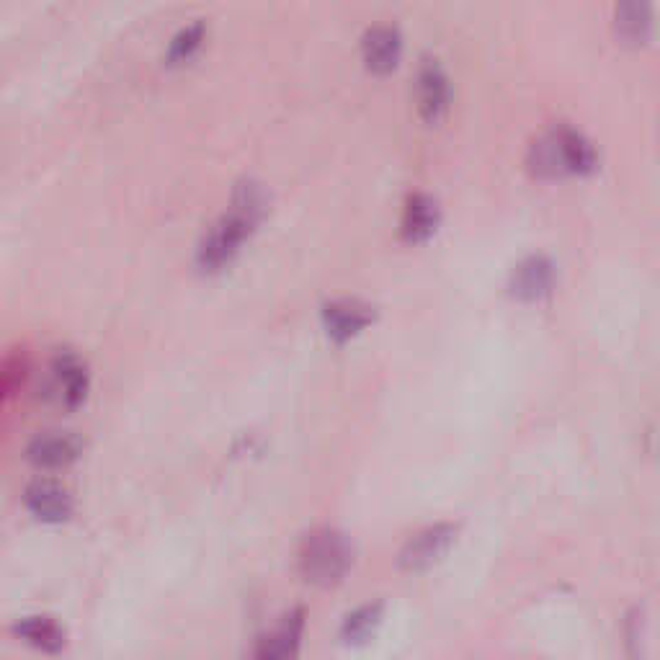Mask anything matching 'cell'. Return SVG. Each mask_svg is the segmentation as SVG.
Segmentation results:
<instances>
[{"mask_svg":"<svg viewBox=\"0 0 660 660\" xmlns=\"http://www.w3.org/2000/svg\"><path fill=\"white\" fill-rule=\"evenodd\" d=\"M269 212V194L261 184L243 181L235 186V199L230 212L212 227V233L204 240L199 251V266L204 271H220L233 261L251 238L253 230L261 225V220Z\"/></svg>","mask_w":660,"mask_h":660,"instance_id":"cell-1","label":"cell"},{"mask_svg":"<svg viewBox=\"0 0 660 660\" xmlns=\"http://www.w3.org/2000/svg\"><path fill=\"white\" fill-rule=\"evenodd\" d=\"M351 560H354V552H351L349 537L325 526L307 537L300 552V570L307 583L330 588L338 586L349 575Z\"/></svg>","mask_w":660,"mask_h":660,"instance_id":"cell-2","label":"cell"},{"mask_svg":"<svg viewBox=\"0 0 660 660\" xmlns=\"http://www.w3.org/2000/svg\"><path fill=\"white\" fill-rule=\"evenodd\" d=\"M529 165L537 176H565V173H588L596 165L591 142L575 129H555L532 147Z\"/></svg>","mask_w":660,"mask_h":660,"instance_id":"cell-3","label":"cell"},{"mask_svg":"<svg viewBox=\"0 0 660 660\" xmlns=\"http://www.w3.org/2000/svg\"><path fill=\"white\" fill-rule=\"evenodd\" d=\"M452 106L447 70L434 57H423L416 73V109L426 124H439Z\"/></svg>","mask_w":660,"mask_h":660,"instance_id":"cell-4","label":"cell"},{"mask_svg":"<svg viewBox=\"0 0 660 660\" xmlns=\"http://www.w3.org/2000/svg\"><path fill=\"white\" fill-rule=\"evenodd\" d=\"M361 57L372 75L395 73L403 57V34L395 24H372L361 37Z\"/></svg>","mask_w":660,"mask_h":660,"instance_id":"cell-5","label":"cell"},{"mask_svg":"<svg viewBox=\"0 0 660 660\" xmlns=\"http://www.w3.org/2000/svg\"><path fill=\"white\" fill-rule=\"evenodd\" d=\"M457 537V526L454 524H436L423 529L421 534L410 539L408 544L400 552V565L410 573H418V570L431 568L434 563H439L441 557L447 555L449 547L454 544Z\"/></svg>","mask_w":660,"mask_h":660,"instance_id":"cell-6","label":"cell"},{"mask_svg":"<svg viewBox=\"0 0 660 660\" xmlns=\"http://www.w3.org/2000/svg\"><path fill=\"white\" fill-rule=\"evenodd\" d=\"M374 318H377L374 307L359 300H338L323 307L325 333L333 343H349L361 330H367Z\"/></svg>","mask_w":660,"mask_h":660,"instance_id":"cell-7","label":"cell"},{"mask_svg":"<svg viewBox=\"0 0 660 660\" xmlns=\"http://www.w3.org/2000/svg\"><path fill=\"white\" fill-rule=\"evenodd\" d=\"M80 454H83V439L78 434H70V431L39 434L26 447V459L31 465L42 467V470H62V467L73 465Z\"/></svg>","mask_w":660,"mask_h":660,"instance_id":"cell-8","label":"cell"},{"mask_svg":"<svg viewBox=\"0 0 660 660\" xmlns=\"http://www.w3.org/2000/svg\"><path fill=\"white\" fill-rule=\"evenodd\" d=\"M24 503L44 524H62L73 516V495L57 480H37L24 490Z\"/></svg>","mask_w":660,"mask_h":660,"instance_id":"cell-9","label":"cell"},{"mask_svg":"<svg viewBox=\"0 0 660 660\" xmlns=\"http://www.w3.org/2000/svg\"><path fill=\"white\" fill-rule=\"evenodd\" d=\"M655 11L653 0H617L614 6V31L624 47H642L653 37Z\"/></svg>","mask_w":660,"mask_h":660,"instance_id":"cell-10","label":"cell"},{"mask_svg":"<svg viewBox=\"0 0 660 660\" xmlns=\"http://www.w3.org/2000/svg\"><path fill=\"white\" fill-rule=\"evenodd\" d=\"M439 227V204L428 194H413L405 204L403 235L408 243H423Z\"/></svg>","mask_w":660,"mask_h":660,"instance_id":"cell-11","label":"cell"},{"mask_svg":"<svg viewBox=\"0 0 660 660\" xmlns=\"http://www.w3.org/2000/svg\"><path fill=\"white\" fill-rule=\"evenodd\" d=\"M302 632H305V609H294L282 622L279 630L271 632L269 637H263V645L256 650V655L266 660H282L292 658L300 650Z\"/></svg>","mask_w":660,"mask_h":660,"instance_id":"cell-12","label":"cell"},{"mask_svg":"<svg viewBox=\"0 0 660 660\" xmlns=\"http://www.w3.org/2000/svg\"><path fill=\"white\" fill-rule=\"evenodd\" d=\"M552 282H555V271H552V263L544 261V258H526L514 274V294L521 300H542L544 294H550Z\"/></svg>","mask_w":660,"mask_h":660,"instance_id":"cell-13","label":"cell"},{"mask_svg":"<svg viewBox=\"0 0 660 660\" xmlns=\"http://www.w3.org/2000/svg\"><path fill=\"white\" fill-rule=\"evenodd\" d=\"M13 632H16L26 645L49 655H57L62 650V645H65V632H62V627L55 619L49 617L21 619V622L13 627Z\"/></svg>","mask_w":660,"mask_h":660,"instance_id":"cell-14","label":"cell"},{"mask_svg":"<svg viewBox=\"0 0 660 660\" xmlns=\"http://www.w3.org/2000/svg\"><path fill=\"white\" fill-rule=\"evenodd\" d=\"M55 374L62 385V398L68 408L83 405L88 395V369L75 354H60L55 359Z\"/></svg>","mask_w":660,"mask_h":660,"instance_id":"cell-15","label":"cell"},{"mask_svg":"<svg viewBox=\"0 0 660 660\" xmlns=\"http://www.w3.org/2000/svg\"><path fill=\"white\" fill-rule=\"evenodd\" d=\"M204 39H207V24L204 21H194V24L184 26L165 49V65L181 68L189 60H194L199 55V49L204 47Z\"/></svg>","mask_w":660,"mask_h":660,"instance_id":"cell-16","label":"cell"},{"mask_svg":"<svg viewBox=\"0 0 660 660\" xmlns=\"http://www.w3.org/2000/svg\"><path fill=\"white\" fill-rule=\"evenodd\" d=\"M382 612H385V606L382 604H367L351 612L343 622L341 637L343 642H349V645H364L374 637L377 632L379 622H382Z\"/></svg>","mask_w":660,"mask_h":660,"instance_id":"cell-17","label":"cell"},{"mask_svg":"<svg viewBox=\"0 0 660 660\" xmlns=\"http://www.w3.org/2000/svg\"><path fill=\"white\" fill-rule=\"evenodd\" d=\"M29 369L31 364L24 354L0 356V403H6L24 387Z\"/></svg>","mask_w":660,"mask_h":660,"instance_id":"cell-18","label":"cell"}]
</instances>
